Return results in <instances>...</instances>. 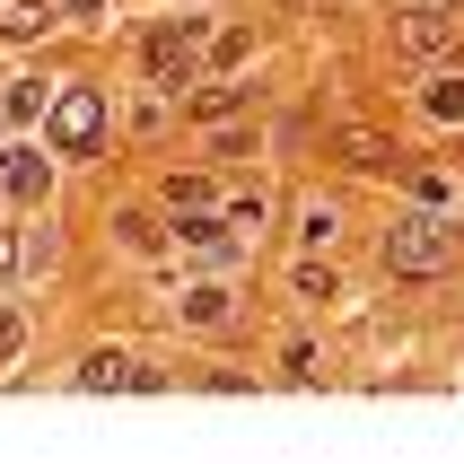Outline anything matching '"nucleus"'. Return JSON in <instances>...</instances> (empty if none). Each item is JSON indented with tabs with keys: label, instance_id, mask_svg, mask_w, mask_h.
<instances>
[{
	"label": "nucleus",
	"instance_id": "nucleus-1",
	"mask_svg": "<svg viewBox=\"0 0 464 464\" xmlns=\"http://www.w3.org/2000/svg\"><path fill=\"white\" fill-rule=\"evenodd\" d=\"M456 246H464V219L439 210V202H420V210H403L386 228V272L394 281H439L447 263H456Z\"/></svg>",
	"mask_w": 464,
	"mask_h": 464
},
{
	"label": "nucleus",
	"instance_id": "nucleus-2",
	"mask_svg": "<svg viewBox=\"0 0 464 464\" xmlns=\"http://www.w3.org/2000/svg\"><path fill=\"white\" fill-rule=\"evenodd\" d=\"M53 150L62 158H97V140H105V88L97 79H71L62 97H53Z\"/></svg>",
	"mask_w": 464,
	"mask_h": 464
},
{
	"label": "nucleus",
	"instance_id": "nucleus-3",
	"mask_svg": "<svg viewBox=\"0 0 464 464\" xmlns=\"http://www.w3.org/2000/svg\"><path fill=\"white\" fill-rule=\"evenodd\" d=\"M439 44H456V9H439V0H420V9H403L394 18V53H439Z\"/></svg>",
	"mask_w": 464,
	"mask_h": 464
},
{
	"label": "nucleus",
	"instance_id": "nucleus-4",
	"mask_svg": "<svg viewBox=\"0 0 464 464\" xmlns=\"http://www.w3.org/2000/svg\"><path fill=\"white\" fill-rule=\"evenodd\" d=\"M79 386H88V394H105V386H131V394H150V386H158V368H131V351H88Z\"/></svg>",
	"mask_w": 464,
	"mask_h": 464
},
{
	"label": "nucleus",
	"instance_id": "nucleus-5",
	"mask_svg": "<svg viewBox=\"0 0 464 464\" xmlns=\"http://www.w3.org/2000/svg\"><path fill=\"white\" fill-rule=\"evenodd\" d=\"M184 35H193V26H184ZM176 26H158L150 35V79L158 88H184V79H193V44H184Z\"/></svg>",
	"mask_w": 464,
	"mask_h": 464
},
{
	"label": "nucleus",
	"instance_id": "nucleus-6",
	"mask_svg": "<svg viewBox=\"0 0 464 464\" xmlns=\"http://www.w3.org/2000/svg\"><path fill=\"white\" fill-rule=\"evenodd\" d=\"M0 176H9V193H18V202H44L53 167H44L35 150H18V140H0Z\"/></svg>",
	"mask_w": 464,
	"mask_h": 464
},
{
	"label": "nucleus",
	"instance_id": "nucleus-7",
	"mask_svg": "<svg viewBox=\"0 0 464 464\" xmlns=\"http://www.w3.org/2000/svg\"><path fill=\"white\" fill-rule=\"evenodd\" d=\"M342 158H351V167H394V140L377 123H342Z\"/></svg>",
	"mask_w": 464,
	"mask_h": 464
},
{
	"label": "nucleus",
	"instance_id": "nucleus-8",
	"mask_svg": "<svg viewBox=\"0 0 464 464\" xmlns=\"http://www.w3.org/2000/svg\"><path fill=\"white\" fill-rule=\"evenodd\" d=\"M114 237H123L131 255H158V246H167V228H158V210H114Z\"/></svg>",
	"mask_w": 464,
	"mask_h": 464
},
{
	"label": "nucleus",
	"instance_id": "nucleus-9",
	"mask_svg": "<svg viewBox=\"0 0 464 464\" xmlns=\"http://www.w3.org/2000/svg\"><path fill=\"white\" fill-rule=\"evenodd\" d=\"M184 324H228V289L193 281V289H184Z\"/></svg>",
	"mask_w": 464,
	"mask_h": 464
},
{
	"label": "nucleus",
	"instance_id": "nucleus-10",
	"mask_svg": "<svg viewBox=\"0 0 464 464\" xmlns=\"http://www.w3.org/2000/svg\"><path fill=\"white\" fill-rule=\"evenodd\" d=\"M44 26H53L44 0H0V35H44Z\"/></svg>",
	"mask_w": 464,
	"mask_h": 464
},
{
	"label": "nucleus",
	"instance_id": "nucleus-11",
	"mask_svg": "<svg viewBox=\"0 0 464 464\" xmlns=\"http://www.w3.org/2000/svg\"><path fill=\"white\" fill-rule=\"evenodd\" d=\"M263 210H272V202H263L255 184H246V193H237V202H228V210H219V219H228V228H237V237H246V246H255V228H263Z\"/></svg>",
	"mask_w": 464,
	"mask_h": 464
},
{
	"label": "nucleus",
	"instance_id": "nucleus-12",
	"mask_svg": "<svg viewBox=\"0 0 464 464\" xmlns=\"http://www.w3.org/2000/svg\"><path fill=\"white\" fill-rule=\"evenodd\" d=\"M298 237H307V246H334V237H342V210L334 202H307V210H298Z\"/></svg>",
	"mask_w": 464,
	"mask_h": 464
},
{
	"label": "nucleus",
	"instance_id": "nucleus-13",
	"mask_svg": "<svg viewBox=\"0 0 464 464\" xmlns=\"http://www.w3.org/2000/svg\"><path fill=\"white\" fill-rule=\"evenodd\" d=\"M44 105V88H26V79H0V123H26Z\"/></svg>",
	"mask_w": 464,
	"mask_h": 464
},
{
	"label": "nucleus",
	"instance_id": "nucleus-14",
	"mask_svg": "<svg viewBox=\"0 0 464 464\" xmlns=\"http://www.w3.org/2000/svg\"><path fill=\"white\" fill-rule=\"evenodd\" d=\"M334 272H324V263H298V272H289V298H315V307H324V298H334Z\"/></svg>",
	"mask_w": 464,
	"mask_h": 464
},
{
	"label": "nucleus",
	"instance_id": "nucleus-15",
	"mask_svg": "<svg viewBox=\"0 0 464 464\" xmlns=\"http://www.w3.org/2000/svg\"><path fill=\"white\" fill-rule=\"evenodd\" d=\"M35 255H44V246H26V228H0V281H18Z\"/></svg>",
	"mask_w": 464,
	"mask_h": 464
},
{
	"label": "nucleus",
	"instance_id": "nucleus-16",
	"mask_svg": "<svg viewBox=\"0 0 464 464\" xmlns=\"http://www.w3.org/2000/svg\"><path fill=\"white\" fill-rule=\"evenodd\" d=\"M210 202V176H167V210H202Z\"/></svg>",
	"mask_w": 464,
	"mask_h": 464
},
{
	"label": "nucleus",
	"instance_id": "nucleus-17",
	"mask_svg": "<svg viewBox=\"0 0 464 464\" xmlns=\"http://www.w3.org/2000/svg\"><path fill=\"white\" fill-rule=\"evenodd\" d=\"M237 105H246V88H202V97H193V114H210V123H219V114H237Z\"/></svg>",
	"mask_w": 464,
	"mask_h": 464
},
{
	"label": "nucleus",
	"instance_id": "nucleus-18",
	"mask_svg": "<svg viewBox=\"0 0 464 464\" xmlns=\"http://www.w3.org/2000/svg\"><path fill=\"white\" fill-rule=\"evenodd\" d=\"M430 114H447V123H464V79H439V88H430Z\"/></svg>",
	"mask_w": 464,
	"mask_h": 464
},
{
	"label": "nucleus",
	"instance_id": "nucleus-19",
	"mask_svg": "<svg viewBox=\"0 0 464 464\" xmlns=\"http://www.w3.org/2000/svg\"><path fill=\"white\" fill-rule=\"evenodd\" d=\"M18 342H26V324H18L9 307H0V360H18Z\"/></svg>",
	"mask_w": 464,
	"mask_h": 464
},
{
	"label": "nucleus",
	"instance_id": "nucleus-20",
	"mask_svg": "<svg viewBox=\"0 0 464 464\" xmlns=\"http://www.w3.org/2000/svg\"><path fill=\"white\" fill-rule=\"evenodd\" d=\"M62 9H71V18H105V0H62Z\"/></svg>",
	"mask_w": 464,
	"mask_h": 464
}]
</instances>
